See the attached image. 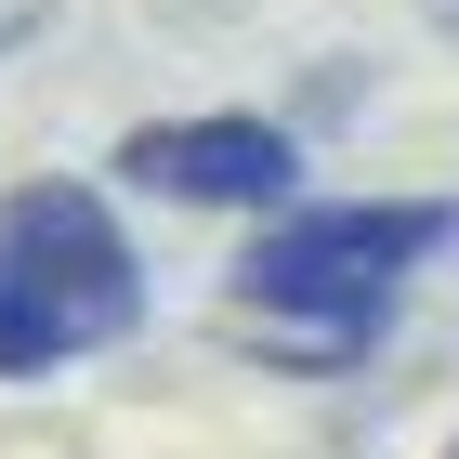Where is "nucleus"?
<instances>
[{
  "mask_svg": "<svg viewBox=\"0 0 459 459\" xmlns=\"http://www.w3.org/2000/svg\"><path fill=\"white\" fill-rule=\"evenodd\" d=\"M144 328V263L92 184H13L0 197V381H53L66 354Z\"/></svg>",
  "mask_w": 459,
  "mask_h": 459,
  "instance_id": "f257e3e1",
  "label": "nucleus"
},
{
  "mask_svg": "<svg viewBox=\"0 0 459 459\" xmlns=\"http://www.w3.org/2000/svg\"><path fill=\"white\" fill-rule=\"evenodd\" d=\"M433 249H459V197H302L237 249L249 316H316V328H381L394 289Z\"/></svg>",
  "mask_w": 459,
  "mask_h": 459,
  "instance_id": "f03ea898",
  "label": "nucleus"
},
{
  "mask_svg": "<svg viewBox=\"0 0 459 459\" xmlns=\"http://www.w3.org/2000/svg\"><path fill=\"white\" fill-rule=\"evenodd\" d=\"M118 184L184 197V211H302V144L276 118H144L118 132Z\"/></svg>",
  "mask_w": 459,
  "mask_h": 459,
  "instance_id": "7ed1b4c3",
  "label": "nucleus"
},
{
  "mask_svg": "<svg viewBox=\"0 0 459 459\" xmlns=\"http://www.w3.org/2000/svg\"><path fill=\"white\" fill-rule=\"evenodd\" d=\"M53 27V0H0V53H13V39H39Z\"/></svg>",
  "mask_w": 459,
  "mask_h": 459,
  "instance_id": "20e7f679",
  "label": "nucleus"
},
{
  "mask_svg": "<svg viewBox=\"0 0 459 459\" xmlns=\"http://www.w3.org/2000/svg\"><path fill=\"white\" fill-rule=\"evenodd\" d=\"M420 13H433V27H459V0H420Z\"/></svg>",
  "mask_w": 459,
  "mask_h": 459,
  "instance_id": "39448f33",
  "label": "nucleus"
}]
</instances>
